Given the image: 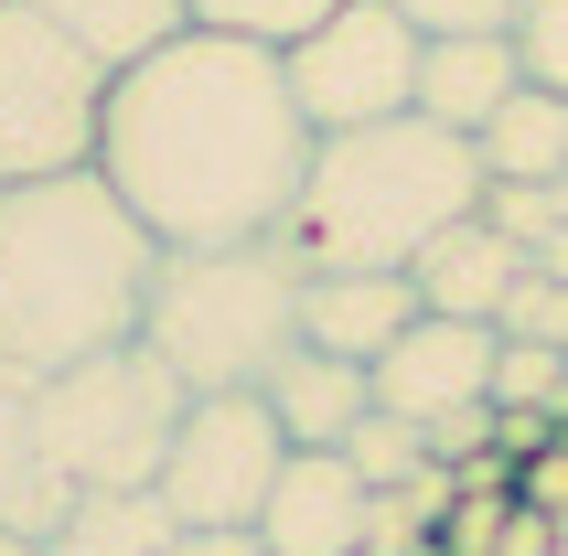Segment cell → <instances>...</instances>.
Returning <instances> with one entry per match:
<instances>
[{
	"instance_id": "obj_9",
	"label": "cell",
	"mask_w": 568,
	"mask_h": 556,
	"mask_svg": "<svg viewBox=\"0 0 568 556\" xmlns=\"http://www.w3.org/2000/svg\"><path fill=\"white\" fill-rule=\"evenodd\" d=\"M365 374H376V406H386V418L429 429V418H450V406H483V397H494V321H440V310H418Z\"/></svg>"
},
{
	"instance_id": "obj_30",
	"label": "cell",
	"mask_w": 568,
	"mask_h": 556,
	"mask_svg": "<svg viewBox=\"0 0 568 556\" xmlns=\"http://www.w3.org/2000/svg\"><path fill=\"white\" fill-rule=\"evenodd\" d=\"M0 556H43V546H32V535H0Z\"/></svg>"
},
{
	"instance_id": "obj_12",
	"label": "cell",
	"mask_w": 568,
	"mask_h": 556,
	"mask_svg": "<svg viewBox=\"0 0 568 556\" xmlns=\"http://www.w3.org/2000/svg\"><path fill=\"white\" fill-rule=\"evenodd\" d=\"M408 321H418L408 268H312V289H301V342L344 353V364H376Z\"/></svg>"
},
{
	"instance_id": "obj_18",
	"label": "cell",
	"mask_w": 568,
	"mask_h": 556,
	"mask_svg": "<svg viewBox=\"0 0 568 556\" xmlns=\"http://www.w3.org/2000/svg\"><path fill=\"white\" fill-rule=\"evenodd\" d=\"M172 535L183 525L161 514V493H75L43 556H172Z\"/></svg>"
},
{
	"instance_id": "obj_5",
	"label": "cell",
	"mask_w": 568,
	"mask_h": 556,
	"mask_svg": "<svg viewBox=\"0 0 568 556\" xmlns=\"http://www.w3.org/2000/svg\"><path fill=\"white\" fill-rule=\"evenodd\" d=\"M183 374L161 364L151 342H108L87 364L43 374V439L75 493H151L161 461H172V429H183Z\"/></svg>"
},
{
	"instance_id": "obj_22",
	"label": "cell",
	"mask_w": 568,
	"mask_h": 556,
	"mask_svg": "<svg viewBox=\"0 0 568 556\" xmlns=\"http://www.w3.org/2000/svg\"><path fill=\"white\" fill-rule=\"evenodd\" d=\"M494 332H515V342H558V353H568V278L526 268V278L505 289V310H494Z\"/></svg>"
},
{
	"instance_id": "obj_1",
	"label": "cell",
	"mask_w": 568,
	"mask_h": 556,
	"mask_svg": "<svg viewBox=\"0 0 568 556\" xmlns=\"http://www.w3.org/2000/svg\"><path fill=\"white\" fill-rule=\"evenodd\" d=\"M312 119L290 107L280 43L247 32H172L108 75L97 172L161 247H247L290 236L312 183Z\"/></svg>"
},
{
	"instance_id": "obj_17",
	"label": "cell",
	"mask_w": 568,
	"mask_h": 556,
	"mask_svg": "<svg viewBox=\"0 0 568 556\" xmlns=\"http://www.w3.org/2000/svg\"><path fill=\"white\" fill-rule=\"evenodd\" d=\"M54 32H75L108 75L119 64H140L151 43H172V32H193V0H32Z\"/></svg>"
},
{
	"instance_id": "obj_28",
	"label": "cell",
	"mask_w": 568,
	"mask_h": 556,
	"mask_svg": "<svg viewBox=\"0 0 568 556\" xmlns=\"http://www.w3.org/2000/svg\"><path fill=\"white\" fill-rule=\"evenodd\" d=\"M558 546V525H547V514H526V503H515V525L494 535V556H547Z\"/></svg>"
},
{
	"instance_id": "obj_25",
	"label": "cell",
	"mask_w": 568,
	"mask_h": 556,
	"mask_svg": "<svg viewBox=\"0 0 568 556\" xmlns=\"http://www.w3.org/2000/svg\"><path fill=\"white\" fill-rule=\"evenodd\" d=\"M515 503H526V514H547V525L568 535V429L547 439L537 461H515Z\"/></svg>"
},
{
	"instance_id": "obj_31",
	"label": "cell",
	"mask_w": 568,
	"mask_h": 556,
	"mask_svg": "<svg viewBox=\"0 0 568 556\" xmlns=\"http://www.w3.org/2000/svg\"><path fill=\"white\" fill-rule=\"evenodd\" d=\"M547 193H558V225H568V172H558V183H547Z\"/></svg>"
},
{
	"instance_id": "obj_21",
	"label": "cell",
	"mask_w": 568,
	"mask_h": 556,
	"mask_svg": "<svg viewBox=\"0 0 568 556\" xmlns=\"http://www.w3.org/2000/svg\"><path fill=\"white\" fill-rule=\"evenodd\" d=\"M322 11H344V0H193L204 32H247V43H301Z\"/></svg>"
},
{
	"instance_id": "obj_26",
	"label": "cell",
	"mask_w": 568,
	"mask_h": 556,
	"mask_svg": "<svg viewBox=\"0 0 568 556\" xmlns=\"http://www.w3.org/2000/svg\"><path fill=\"white\" fill-rule=\"evenodd\" d=\"M418 32H515V11L526 0H397Z\"/></svg>"
},
{
	"instance_id": "obj_7",
	"label": "cell",
	"mask_w": 568,
	"mask_h": 556,
	"mask_svg": "<svg viewBox=\"0 0 568 556\" xmlns=\"http://www.w3.org/2000/svg\"><path fill=\"white\" fill-rule=\"evenodd\" d=\"M418 43H429V32H418L397 0H344V11H322L301 43H280L290 107L312 119V140L408 119L418 107Z\"/></svg>"
},
{
	"instance_id": "obj_32",
	"label": "cell",
	"mask_w": 568,
	"mask_h": 556,
	"mask_svg": "<svg viewBox=\"0 0 568 556\" xmlns=\"http://www.w3.org/2000/svg\"><path fill=\"white\" fill-rule=\"evenodd\" d=\"M547 556H568V535H558V546H547Z\"/></svg>"
},
{
	"instance_id": "obj_19",
	"label": "cell",
	"mask_w": 568,
	"mask_h": 556,
	"mask_svg": "<svg viewBox=\"0 0 568 556\" xmlns=\"http://www.w3.org/2000/svg\"><path fill=\"white\" fill-rule=\"evenodd\" d=\"M494 406H547V418H568V353L558 342L494 332Z\"/></svg>"
},
{
	"instance_id": "obj_11",
	"label": "cell",
	"mask_w": 568,
	"mask_h": 556,
	"mask_svg": "<svg viewBox=\"0 0 568 556\" xmlns=\"http://www.w3.org/2000/svg\"><path fill=\"white\" fill-rule=\"evenodd\" d=\"M64 503H75V482H64L54 439H43V374L0 364V535H43L64 525Z\"/></svg>"
},
{
	"instance_id": "obj_13",
	"label": "cell",
	"mask_w": 568,
	"mask_h": 556,
	"mask_svg": "<svg viewBox=\"0 0 568 556\" xmlns=\"http://www.w3.org/2000/svg\"><path fill=\"white\" fill-rule=\"evenodd\" d=\"M515 86H526L515 32H429V43H418V107H408V119L462 128V140H473V128L494 119Z\"/></svg>"
},
{
	"instance_id": "obj_15",
	"label": "cell",
	"mask_w": 568,
	"mask_h": 556,
	"mask_svg": "<svg viewBox=\"0 0 568 556\" xmlns=\"http://www.w3.org/2000/svg\"><path fill=\"white\" fill-rule=\"evenodd\" d=\"M257 397H268V418H280L290 450H344V439L376 418V374L344 364V353H322V342H301V353H290Z\"/></svg>"
},
{
	"instance_id": "obj_23",
	"label": "cell",
	"mask_w": 568,
	"mask_h": 556,
	"mask_svg": "<svg viewBox=\"0 0 568 556\" xmlns=\"http://www.w3.org/2000/svg\"><path fill=\"white\" fill-rule=\"evenodd\" d=\"M483 225L537 257L547 236H558V193H547V183H483Z\"/></svg>"
},
{
	"instance_id": "obj_10",
	"label": "cell",
	"mask_w": 568,
	"mask_h": 556,
	"mask_svg": "<svg viewBox=\"0 0 568 556\" xmlns=\"http://www.w3.org/2000/svg\"><path fill=\"white\" fill-rule=\"evenodd\" d=\"M365 514H376V493L354 482L344 450H290L268 503H257V546L268 556H365Z\"/></svg>"
},
{
	"instance_id": "obj_29",
	"label": "cell",
	"mask_w": 568,
	"mask_h": 556,
	"mask_svg": "<svg viewBox=\"0 0 568 556\" xmlns=\"http://www.w3.org/2000/svg\"><path fill=\"white\" fill-rule=\"evenodd\" d=\"M172 556H268L257 535H172Z\"/></svg>"
},
{
	"instance_id": "obj_14",
	"label": "cell",
	"mask_w": 568,
	"mask_h": 556,
	"mask_svg": "<svg viewBox=\"0 0 568 556\" xmlns=\"http://www.w3.org/2000/svg\"><path fill=\"white\" fill-rule=\"evenodd\" d=\"M515 278H526V247H515V236H494L483 215L440 225V236H429V247L408 257V289H418V310H440V321H494Z\"/></svg>"
},
{
	"instance_id": "obj_8",
	"label": "cell",
	"mask_w": 568,
	"mask_h": 556,
	"mask_svg": "<svg viewBox=\"0 0 568 556\" xmlns=\"http://www.w3.org/2000/svg\"><path fill=\"white\" fill-rule=\"evenodd\" d=\"M280 461H290V439L268 418V397H193L151 493L183 535H257V503H268Z\"/></svg>"
},
{
	"instance_id": "obj_3",
	"label": "cell",
	"mask_w": 568,
	"mask_h": 556,
	"mask_svg": "<svg viewBox=\"0 0 568 556\" xmlns=\"http://www.w3.org/2000/svg\"><path fill=\"white\" fill-rule=\"evenodd\" d=\"M462 215H483V151L429 119H376L312 151L290 247L312 268H408Z\"/></svg>"
},
{
	"instance_id": "obj_27",
	"label": "cell",
	"mask_w": 568,
	"mask_h": 556,
	"mask_svg": "<svg viewBox=\"0 0 568 556\" xmlns=\"http://www.w3.org/2000/svg\"><path fill=\"white\" fill-rule=\"evenodd\" d=\"M418 439H429V461H450V471H462L473 450H494V397H483V406H450V418H429Z\"/></svg>"
},
{
	"instance_id": "obj_24",
	"label": "cell",
	"mask_w": 568,
	"mask_h": 556,
	"mask_svg": "<svg viewBox=\"0 0 568 556\" xmlns=\"http://www.w3.org/2000/svg\"><path fill=\"white\" fill-rule=\"evenodd\" d=\"M515 54H526V86L568 96V0H526L515 11Z\"/></svg>"
},
{
	"instance_id": "obj_20",
	"label": "cell",
	"mask_w": 568,
	"mask_h": 556,
	"mask_svg": "<svg viewBox=\"0 0 568 556\" xmlns=\"http://www.w3.org/2000/svg\"><path fill=\"white\" fill-rule=\"evenodd\" d=\"M344 461H354V482H365V493H397V482H408V471H429V439L408 429V418H365V429L344 439Z\"/></svg>"
},
{
	"instance_id": "obj_4",
	"label": "cell",
	"mask_w": 568,
	"mask_h": 556,
	"mask_svg": "<svg viewBox=\"0 0 568 556\" xmlns=\"http://www.w3.org/2000/svg\"><path fill=\"white\" fill-rule=\"evenodd\" d=\"M301 289H312V257L290 247V236L161 247L140 342L183 374V397H257L301 353Z\"/></svg>"
},
{
	"instance_id": "obj_6",
	"label": "cell",
	"mask_w": 568,
	"mask_h": 556,
	"mask_svg": "<svg viewBox=\"0 0 568 556\" xmlns=\"http://www.w3.org/2000/svg\"><path fill=\"white\" fill-rule=\"evenodd\" d=\"M108 128V64L32 0H0V183L87 172Z\"/></svg>"
},
{
	"instance_id": "obj_2",
	"label": "cell",
	"mask_w": 568,
	"mask_h": 556,
	"mask_svg": "<svg viewBox=\"0 0 568 556\" xmlns=\"http://www.w3.org/2000/svg\"><path fill=\"white\" fill-rule=\"evenodd\" d=\"M151 268L161 236L108 193L97 161L43 172V183H0V364L64 374L108 342H140Z\"/></svg>"
},
{
	"instance_id": "obj_16",
	"label": "cell",
	"mask_w": 568,
	"mask_h": 556,
	"mask_svg": "<svg viewBox=\"0 0 568 556\" xmlns=\"http://www.w3.org/2000/svg\"><path fill=\"white\" fill-rule=\"evenodd\" d=\"M473 151H483V183H558L568 172V96L558 86H515L473 128Z\"/></svg>"
}]
</instances>
